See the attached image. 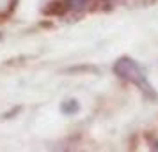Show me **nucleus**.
Masks as SVG:
<instances>
[{"mask_svg":"<svg viewBox=\"0 0 158 152\" xmlns=\"http://www.w3.org/2000/svg\"><path fill=\"white\" fill-rule=\"evenodd\" d=\"M114 71L115 74L123 78V80L133 83L137 87L142 90L146 95L149 97H155V92H153V87L148 83V78H146V72L142 71V67L137 64L135 60L131 58H119L114 65Z\"/></svg>","mask_w":158,"mask_h":152,"instance_id":"obj_1","label":"nucleus"},{"mask_svg":"<svg viewBox=\"0 0 158 152\" xmlns=\"http://www.w3.org/2000/svg\"><path fill=\"white\" fill-rule=\"evenodd\" d=\"M16 6V0H0V18L7 16Z\"/></svg>","mask_w":158,"mask_h":152,"instance_id":"obj_2","label":"nucleus"}]
</instances>
